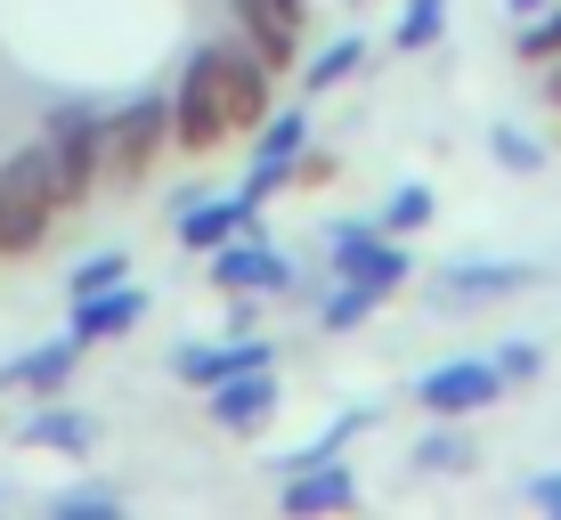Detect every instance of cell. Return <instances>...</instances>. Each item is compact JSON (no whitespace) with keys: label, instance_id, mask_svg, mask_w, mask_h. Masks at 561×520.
<instances>
[{"label":"cell","instance_id":"obj_1","mask_svg":"<svg viewBox=\"0 0 561 520\" xmlns=\"http://www.w3.org/2000/svg\"><path fill=\"white\" fill-rule=\"evenodd\" d=\"M318 253H325V277H358V285H375L382 301L415 285V253L382 220H358V211H334V220L318 228Z\"/></svg>","mask_w":561,"mask_h":520},{"label":"cell","instance_id":"obj_2","mask_svg":"<svg viewBox=\"0 0 561 520\" xmlns=\"http://www.w3.org/2000/svg\"><path fill=\"white\" fill-rule=\"evenodd\" d=\"M42 155H49L57 204H66V211H82V204L106 187V106H90V99L57 106L49 123H42Z\"/></svg>","mask_w":561,"mask_h":520},{"label":"cell","instance_id":"obj_3","mask_svg":"<svg viewBox=\"0 0 561 520\" xmlns=\"http://www.w3.org/2000/svg\"><path fill=\"white\" fill-rule=\"evenodd\" d=\"M57 220H66V204H57L49 155H42V147L9 155V163H0V261H33Z\"/></svg>","mask_w":561,"mask_h":520},{"label":"cell","instance_id":"obj_4","mask_svg":"<svg viewBox=\"0 0 561 520\" xmlns=\"http://www.w3.org/2000/svg\"><path fill=\"white\" fill-rule=\"evenodd\" d=\"M204 277L220 285L228 301H237V293H253V301H294V293H301L294 253H285V244H268V236H261V220H253V228H237L228 244H211V253H204Z\"/></svg>","mask_w":561,"mask_h":520},{"label":"cell","instance_id":"obj_5","mask_svg":"<svg viewBox=\"0 0 561 520\" xmlns=\"http://www.w3.org/2000/svg\"><path fill=\"white\" fill-rule=\"evenodd\" d=\"M171 147V99H130L106 114V187H147V171Z\"/></svg>","mask_w":561,"mask_h":520},{"label":"cell","instance_id":"obj_6","mask_svg":"<svg viewBox=\"0 0 561 520\" xmlns=\"http://www.w3.org/2000/svg\"><path fill=\"white\" fill-rule=\"evenodd\" d=\"M228 139H237V130H228L211 57L196 49V57H187V73H180V90H171V147H180V155H220Z\"/></svg>","mask_w":561,"mask_h":520},{"label":"cell","instance_id":"obj_7","mask_svg":"<svg viewBox=\"0 0 561 520\" xmlns=\"http://www.w3.org/2000/svg\"><path fill=\"white\" fill-rule=\"evenodd\" d=\"M204 57H211V82H220V106H228V130H261L268 114H277V73L261 66L244 42H204Z\"/></svg>","mask_w":561,"mask_h":520},{"label":"cell","instance_id":"obj_8","mask_svg":"<svg viewBox=\"0 0 561 520\" xmlns=\"http://www.w3.org/2000/svg\"><path fill=\"white\" fill-rule=\"evenodd\" d=\"M505 398V374H496V358H439L415 374V407L423 415H463L472 423L480 407H496Z\"/></svg>","mask_w":561,"mask_h":520},{"label":"cell","instance_id":"obj_9","mask_svg":"<svg viewBox=\"0 0 561 520\" xmlns=\"http://www.w3.org/2000/svg\"><path fill=\"white\" fill-rule=\"evenodd\" d=\"M277 407H285L277 366H253V374H228V382H211V391H204V415L220 423L228 439H261L268 423H277Z\"/></svg>","mask_w":561,"mask_h":520},{"label":"cell","instance_id":"obj_10","mask_svg":"<svg viewBox=\"0 0 561 520\" xmlns=\"http://www.w3.org/2000/svg\"><path fill=\"white\" fill-rule=\"evenodd\" d=\"M228 25H237V42L261 57L268 73H301V9H285V0H228Z\"/></svg>","mask_w":561,"mask_h":520},{"label":"cell","instance_id":"obj_11","mask_svg":"<svg viewBox=\"0 0 561 520\" xmlns=\"http://www.w3.org/2000/svg\"><path fill=\"white\" fill-rule=\"evenodd\" d=\"M253 366H277L268 334H220V342H180V350H171V374H180L187 391H211V382L253 374Z\"/></svg>","mask_w":561,"mask_h":520},{"label":"cell","instance_id":"obj_12","mask_svg":"<svg viewBox=\"0 0 561 520\" xmlns=\"http://www.w3.org/2000/svg\"><path fill=\"white\" fill-rule=\"evenodd\" d=\"M73 366H82V342H73V334L33 342V350H16L9 366H0V391H9V398H66Z\"/></svg>","mask_w":561,"mask_h":520},{"label":"cell","instance_id":"obj_13","mask_svg":"<svg viewBox=\"0 0 561 520\" xmlns=\"http://www.w3.org/2000/svg\"><path fill=\"white\" fill-rule=\"evenodd\" d=\"M261 220V196H211V187H196V196H187L180 211H171V228H180V244L187 253H211V244H228L237 236V228H253Z\"/></svg>","mask_w":561,"mask_h":520},{"label":"cell","instance_id":"obj_14","mask_svg":"<svg viewBox=\"0 0 561 520\" xmlns=\"http://www.w3.org/2000/svg\"><path fill=\"white\" fill-rule=\"evenodd\" d=\"M537 277H546L537 261H448V268H439V285H432V293L463 310V301H513V293H529Z\"/></svg>","mask_w":561,"mask_h":520},{"label":"cell","instance_id":"obj_15","mask_svg":"<svg viewBox=\"0 0 561 520\" xmlns=\"http://www.w3.org/2000/svg\"><path fill=\"white\" fill-rule=\"evenodd\" d=\"M139 317H147V293H139V285H106V293H82V301H73L66 334L82 342V350H106V342H123Z\"/></svg>","mask_w":561,"mask_h":520},{"label":"cell","instance_id":"obj_16","mask_svg":"<svg viewBox=\"0 0 561 520\" xmlns=\"http://www.w3.org/2000/svg\"><path fill=\"white\" fill-rule=\"evenodd\" d=\"M16 448H42V455H90V448H99V415L66 407V398H33V415L16 423Z\"/></svg>","mask_w":561,"mask_h":520},{"label":"cell","instance_id":"obj_17","mask_svg":"<svg viewBox=\"0 0 561 520\" xmlns=\"http://www.w3.org/2000/svg\"><path fill=\"white\" fill-rule=\"evenodd\" d=\"M277 505H285V520L351 512V505H358V472H351V464H309V472H294V479H277Z\"/></svg>","mask_w":561,"mask_h":520},{"label":"cell","instance_id":"obj_18","mask_svg":"<svg viewBox=\"0 0 561 520\" xmlns=\"http://www.w3.org/2000/svg\"><path fill=\"white\" fill-rule=\"evenodd\" d=\"M480 464V448H472V431H463V415H432V431L415 439V472H432V479H463Z\"/></svg>","mask_w":561,"mask_h":520},{"label":"cell","instance_id":"obj_19","mask_svg":"<svg viewBox=\"0 0 561 520\" xmlns=\"http://www.w3.org/2000/svg\"><path fill=\"white\" fill-rule=\"evenodd\" d=\"M309 130H318V123H309V106L268 114V123L253 130V163H261V171H294V163H301V147H309Z\"/></svg>","mask_w":561,"mask_h":520},{"label":"cell","instance_id":"obj_20","mask_svg":"<svg viewBox=\"0 0 561 520\" xmlns=\"http://www.w3.org/2000/svg\"><path fill=\"white\" fill-rule=\"evenodd\" d=\"M366 57H375V49H366L358 33H342V42H325V49L301 66V90H309V99H325V90H342L351 73H366Z\"/></svg>","mask_w":561,"mask_h":520},{"label":"cell","instance_id":"obj_21","mask_svg":"<svg viewBox=\"0 0 561 520\" xmlns=\"http://www.w3.org/2000/svg\"><path fill=\"white\" fill-rule=\"evenodd\" d=\"M375 310H382V293H375V285H358V277H334L318 293V325H325V334H358Z\"/></svg>","mask_w":561,"mask_h":520},{"label":"cell","instance_id":"obj_22","mask_svg":"<svg viewBox=\"0 0 561 520\" xmlns=\"http://www.w3.org/2000/svg\"><path fill=\"white\" fill-rule=\"evenodd\" d=\"M489 155L513 171V180H537L546 171V139H537L529 123H489Z\"/></svg>","mask_w":561,"mask_h":520},{"label":"cell","instance_id":"obj_23","mask_svg":"<svg viewBox=\"0 0 561 520\" xmlns=\"http://www.w3.org/2000/svg\"><path fill=\"white\" fill-rule=\"evenodd\" d=\"M448 33V0H399V25H391V49H408V57H423Z\"/></svg>","mask_w":561,"mask_h":520},{"label":"cell","instance_id":"obj_24","mask_svg":"<svg viewBox=\"0 0 561 520\" xmlns=\"http://www.w3.org/2000/svg\"><path fill=\"white\" fill-rule=\"evenodd\" d=\"M432 211H439L432 187H423V180H399V187H391V204H382L375 220L391 228V236H415V228H432Z\"/></svg>","mask_w":561,"mask_h":520},{"label":"cell","instance_id":"obj_25","mask_svg":"<svg viewBox=\"0 0 561 520\" xmlns=\"http://www.w3.org/2000/svg\"><path fill=\"white\" fill-rule=\"evenodd\" d=\"M106 285H130V253L123 244H106V253H82L66 268V293L82 301V293H106Z\"/></svg>","mask_w":561,"mask_h":520},{"label":"cell","instance_id":"obj_26","mask_svg":"<svg viewBox=\"0 0 561 520\" xmlns=\"http://www.w3.org/2000/svg\"><path fill=\"white\" fill-rule=\"evenodd\" d=\"M553 57H561V0L520 16V66H553Z\"/></svg>","mask_w":561,"mask_h":520},{"label":"cell","instance_id":"obj_27","mask_svg":"<svg viewBox=\"0 0 561 520\" xmlns=\"http://www.w3.org/2000/svg\"><path fill=\"white\" fill-rule=\"evenodd\" d=\"M496 374H505V391H520V382H537V374H546V350H537V342L529 334H513V342H496Z\"/></svg>","mask_w":561,"mask_h":520},{"label":"cell","instance_id":"obj_28","mask_svg":"<svg viewBox=\"0 0 561 520\" xmlns=\"http://www.w3.org/2000/svg\"><path fill=\"white\" fill-rule=\"evenodd\" d=\"M49 512H66V520H114V512H123V496H114V488H90V479H82V488H57Z\"/></svg>","mask_w":561,"mask_h":520},{"label":"cell","instance_id":"obj_29","mask_svg":"<svg viewBox=\"0 0 561 520\" xmlns=\"http://www.w3.org/2000/svg\"><path fill=\"white\" fill-rule=\"evenodd\" d=\"M334 180V155L325 147H301V163H294V187H325Z\"/></svg>","mask_w":561,"mask_h":520},{"label":"cell","instance_id":"obj_30","mask_svg":"<svg viewBox=\"0 0 561 520\" xmlns=\"http://www.w3.org/2000/svg\"><path fill=\"white\" fill-rule=\"evenodd\" d=\"M529 505L546 520H561V472H529Z\"/></svg>","mask_w":561,"mask_h":520},{"label":"cell","instance_id":"obj_31","mask_svg":"<svg viewBox=\"0 0 561 520\" xmlns=\"http://www.w3.org/2000/svg\"><path fill=\"white\" fill-rule=\"evenodd\" d=\"M505 9H513V16H537V9H553V0H505Z\"/></svg>","mask_w":561,"mask_h":520},{"label":"cell","instance_id":"obj_32","mask_svg":"<svg viewBox=\"0 0 561 520\" xmlns=\"http://www.w3.org/2000/svg\"><path fill=\"white\" fill-rule=\"evenodd\" d=\"M546 99H553V106H561V57H553V82H546Z\"/></svg>","mask_w":561,"mask_h":520},{"label":"cell","instance_id":"obj_33","mask_svg":"<svg viewBox=\"0 0 561 520\" xmlns=\"http://www.w3.org/2000/svg\"><path fill=\"white\" fill-rule=\"evenodd\" d=\"M285 9H309V0H285Z\"/></svg>","mask_w":561,"mask_h":520},{"label":"cell","instance_id":"obj_34","mask_svg":"<svg viewBox=\"0 0 561 520\" xmlns=\"http://www.w3.org/2000/svg\"><path fill=\"white\" fill-rule=\"evenodd\" d=\"M351 9H358V0H351Z\"/></svg>","mask_w":561,"mask_h":520}]
</instances>
